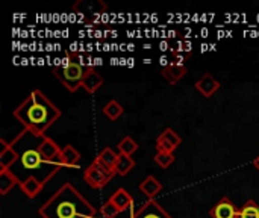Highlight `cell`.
Listing matches in <instances>:
<instances>
[{
	"label": "cell",
	"instance_id": "cell-1",
	"mask_svg": "<svg viewBox=\"0 0 259 218\" xmlns=\"http://www.w3.org/2000/svg\"><path fill=\"white\" fill-rule=\"evenodd\" d=\"M14 117L24 126V130L36 138H42L46 137V130L61 117V109H58L39 90H33L14 109Z\"/></svg>",
	"mask_w": 259,
	"mask_h": 218
},
{
	"label": "cell",
	"instance_id": "cell-2",
	"mask_svg": "<svg viewBox=\"0 0 259 218\" xmlns=\"http://www.w3.org/2000/svg\"><path fill=\"white\" fill-rule=\"evenodd\" d=\"M38 212L42 218L96 217V208L71 184H64Z\"/></svg>",
	"mask_w": 259,
	"mask_h": 218
},
{
	"label": "cell",
	"instance_id": "cell-3",
	"mask_svg": "<svg viewBox=\"0 0 259 218\" xmlns=\"http://www.w3.org/2000/svg\"><path fill=\"white\" fill-rule=\"evenodd\" d=\"M55 77L70 91L76 93L79 88H82V80L87 71V67H83L79 61L65 59L62 65H56L52 68Z\"/></svg>",
	"mask_w": 259,
	"mask_h": 218
},
{
	"label": "cell",
	"instance_id": "cell-4",
	"mask_svg": "<svg viewBox=\"0 0 259 218\" xmlns=\"http://www.w3.org/2000/svg\"><path fill=\"white\" fill-rule=\"evenodd\" d=\"M115 170H109L106 168L105 165H102L97 159H94L87 168H85V173H83V179L85 182L94 188V190H102L103 187L108 185V182L115 176Z\"/></svg>",
	"mask_w": 259,
	"mask_h": 218
},
{
	"label": "cell",
	"instance_id": "cell-5",
	"mask_svg": "<svg viewBox=\"0 0 259 218\" xmlns=\"http://www.w3.org/2000/svg\"><path fill=\"white\" fill-rule=\"evenodd\" d=\"M182 143V138L173 130V129H165L156 140V150L158 152H165V153H173Z\"/></svg>",
	"mask_w": 259,
	"mask_h": 218
},
{
	"label": "cell",
	"instance_id": "cell-6",
	"mask_svg": "<svg viewBox=\"0 0 259 218\" xmlns=\"http://www.w3.org/2000/svg\"><path fill=\"white\" fill-rule=\"evenodd\" d=\"M131 218H173L158 202H146Z\"/></svg>",
	"mask_w": 259,
	"mask_h": 218
},
{
	"label": "cell",
	"instance_id": "cell-7",
	"mask_svg": "<svg viewBox=\"0 0 259 218\" xmlns=\"http://www.w3.org/2000/svg\"><path fill=\"white\" fill-rule=\"evenodd\" d=\"M2 149H0V170H11L20 159V155L17 149L11 144L6 143L5 140H0Z\"/></svg>",
	"mask_w": 259,
	"mask_h": 218
},
{
	"label": "cell",
	"instance_id": "cell-8",
	"mask_svg": "<svg viewBox=\"0 0 259 218\" xmlns=\"http://www.w3.org/2000/svg\"><path fill=\"white\" fill-rule=\"evenodd\" d=\"M38 150L39 153L42 155L44 161L49 162V164H56V159L61 153V147L49 137H42L41 141L38 143Z\"/></svg>",
	"mask_w": 259,
	"mask_h": 218
},
{
	"label": "cell",
	"instance_id": "cell-9",
	"mask_svg": "<svg viewBox=\"0 0 259 218\" xmlns=\"http://www.w3.org/2000/svg\"><path fill=\"white\" fill-rule=\"evenodd\" d=\"M209 215L211 218H237L238 208L228 197H222L219 203L209 211Z\"/></svg>",
	"mask_w": 259,
	"mask_h": 218
},
{
	"label": "cell",
	"instance_id": "cell-10",
	"mask_svg": "<svg viewBox=\"0 0 259 218\" xmlns=\"http://www.w3.org/2000/svg\"><path fill=\"white\" fill-rule=\"evenodd\" d=\"M196 90L203 96V97H206V99H209V97H212L219 90H220V82L212 76V74H209V73H206V74H203L197 82H196Z\"/></svg>",
	"mask_w": 259,
	"mask_h": 218
},
{
	"label": "cell",
	"instance_id": "cell-11",
	"mask_svg": "<svg viewBox=\"0 0 259 218\" xmlns=\"http://www.w3.org/2000/svg\"><path fill=\"white\" fill-rule=\"evenodd\" d=\"M103 85V77L97 73V70L94 67H87L83 80H82V88L88 93V94H94L97 90H100Z\"/></svg>",
	"mask_w": 259,
	"mask_h": 218
},
{
	"label": "cell",
	"instance_id": "cell-12",
	"mask_svg": "<svg viewBox=\"0 0 259 218\" xmlns=\"http://www.w3.org/2000/svg\"><path fill=\"white\" fill-rule=\"evenodd\" d=\"M79 162H80V153L73 146H65L56 159V164L59 167H77Z\"/></svg>",
	"mask_w": 259,
	"mask_h": 218
},
{
	"label": "cell",
	"instance_id": "cell-13",
	"mask_svg": "<svg viewBox=\"0 0 259 218\" xmlns=\"http://www.w3.org/2000/svg\"><path fill=\"white\" fill-rule=\"evenodd\" d=\"M187 67L185 65H181V64H175V62H171V64H168V65H164L162 68H161V73H162V76L171 83V85H175V83H178L182 77H185V74H187Z\"/></svg>",
	"mask_w": 259,
	"mask_h": 218
},
{
	"label": "cell",
	"instance_id": "cell-14",
	"mask_svg": "<svg viewBox=\"0 0 259 218\" xmlns=\"http://www.w3.org/2000/svg\"><path fill=\"white\" fill-rule=\"evenodd\" d=\"M18 187L21 188V191L24 193V196H26V197H29V199H35V197L41 193V190H42L44 184H42L38 178H35V176H29V178L23 179V181L20 182V185H18Z\"/></svg>",
	"mask_w": 259,
	"mask_h": 218
},
{
	"label": "cell",
	"instance_id": "cell-15",
	"mask_svg": "<svg viewBox=\"0 0 259 218\" xmlns=\"http://www.w3.org/2000/svg\"><path fill=\"white\" fill-rule=\"evenodd\" d=\"M162 190V184L155 178V176H147L141 184H140V191L149 197V200H153L156 194H159Z\"/></svg>",
	"mask_w": 259,
	"mask_h": 218
},
{
	"label": "cell",
	"instance_id": "cell-16",
	"mask_svg": "<svg viewBox=\"0 0 259 218\" xmlns=\"http://www.w3.org/2000/svg\"><path fill=\"white\" fill-rule=\"evenodd\" d=\"M109 200L114 203V206H115L120 212H123V211L129 209V208L134 205V199H132V196H131L124 188H118V190L111 196V199H109Z\"/></svg>",
	"mask_w": 259,
	"mask_h": 218
},
{
	"label": "cell",
	"instance_id": "cell-17",
	"mask_svg": "<svg viewBox=\"0 0 259 218\" xmlns=\"http://www.w3.org/2000/svg\"><path fill=\"white\" fill-rule=\"evenodd\" d=\"M17 185H20V179L11 170H0V194L2 196H6Z\"/></svg>",
	"mask_w": 259,
	"mask_h": 218
},
{
	"label": "cell",
	"instance_id": "cell-18",
	"mask_svg": "<svg viewBox=\"0 0 259 218\" xmlns=\"http://www.w3.org/2000/svg\"><path fill=\"white\" fill-rule=\"evenodd\" d=\"M96 159H97L102 165H105L106 168L115 170V165H117V161H118V155H117L112 149L106 147V149H103V150L99 153V156H97Z\"/></svg>",
	"mask_w": 259,
	"mask_h": 218
},
{
	"label": "cell",
	"instance_id": "cell-19",
	"mask_svg": "<svg viewBox=\"0 0 259 218\" xmlns=\"http://www.w3.org/2000/svg\"><path fill=\"white\" fill-rule=\"evenodd\" d=\"M76 5H77V6H83L82 11H77V12H80V14L99 15V14H102V12L106 11V5H105L103 2H100V0H97V2H85V0H80V2H77Z\"/></svg>",
	"mask_w": 259,
	"mask_h": 218
},
{
	"label": "cell",
	"instance_id": "cell-20",
	"mask_svg": "<svg viewBox=\"0 0 259 218\" xmlns=\"http://www.w3.org/2000/svg\"><path fill=\"white\" fill-rule=\"evenodd\" d=\"M134 167H135V161H134L132 156L118 153V161H117V165H115V173H117L118 176H126V175H129V171L134 170Z\"/></svg>",
	"mask_w": 259,
	"mask_h": 218
},
{
	"label": "cell",
	"instance_id": "cell-21",
	"mask_svg": "<svg viewBox=\"0 0 259 218\" xmlns=\"http://www.w3.org/2000/svg\"><path fill=\"white\" fill-rule=\"evenodd\" d=\"M123 112H124V109H123V106H121L117 100H109V102L105 105V108H103L105 117L109 118L111 121L118 120V118L123 115Z\"/></svg>",
	"mask_w": 259,
	"mask_h": 218
},
{
	"label": "cell",
	"instance_id": "cell-22",
	"mask_svg": "<svg viewBox=\"0 0 259 218\" xmlns=\"http://www.w3.org/2000/svg\"><path fill=\"white\" fill-rule=\"evenodd\" d=\"M237 218H259V205L255 200H247L241 208H238Z\"/></svg>",
	"mask_w": 259,
	"mask_h": 218
},
{
	"label": "cell",
	"instance_id": "cell-23",
	"mask_svg": "<svg viewBox=\"0 0 259 218\" xmlns=\"http://www.w3.org/2000/svg\"><path fill=\"white\" fill-rule=\"evenodd\" d=\"M117 149H118V152H120L121 155L132 156V155L140 149V146H138V143H137L134 138H131V137H124V138L118 143Z\"/></svg>",
	"mask_w": 259,
	"mask_h": 218
},
{
	"label": "cell",
	"instance_id": "cell-24",
	"mask_svg": "<svg viewBox=\"0 0 259 218\" xmlns=\"http://www.w3.org/2000/svg\"><path fill=\"white\" fill-rule=\"evenodd\" d=\"M153 161L161 167V168H168L175 161H176V158H175V155L173 153H165V152H158L156 155H155V158H153Z\"/></svg>",
	"mask_w": 259,
	"mask_h": 218
},
{
	"label": "cell",
	"instance_id": "cell-25",
	"mask_svg": "<svg viewBox=\"0 0 259 218\" xmlns=\"http://www.w3.org/2000/svg\"><path fill=\"white\" fill-rule=\"evenodd\" d=\"M100 214H102V217L103 218H115L120 214V211L114 206V203H112L111 200H108V202L100 208Z\"/></svg>",
	"mask_w": 259,
	"mask_h": 218
},
{
	"label": "cell",
	"instance_id": "cell-26",
	"mask_svg": "<svg viewBox=\"0 0 259 218\" xmlns=\"http://www.w3.org/2000/svg\"><path fill=\"white\" fill-rule=\"evenodd\" d=\"M252 164H253V167H255V168L259 171V155L255 158V159H253V162H252Z\"/></svg>",
	"mask_w": 259,
	"mask_h": 218
}]
</instances>
